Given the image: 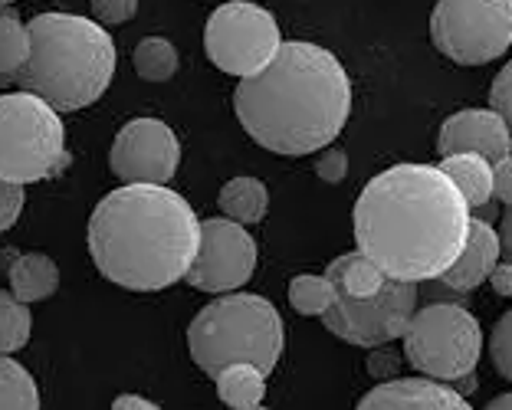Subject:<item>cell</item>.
Wrapping results in <instances>:
<instances>
[{
    "instance_id": "6da1fadb",
    "label": "cell",
    "mask_w": 512,
    "mask_h": 410,
    "mask_svg": "<svg viewBox=\"0 0 512 410\" xmlns=\"http://www.w3.org/2000/svg\"><path fill=\"white\" fill-rule=\"evenodd\" d=\"M467 233L470 204L457 184L430 164H394L358 194V253L388 279H440L463 253Z\"/></svg>"
},
{
    "instance_id": "7a4b0ae2",
    "label": "cell",
    "mask_w": 512,
    "mask_h": 410,
    "mask_svg": "<svg viewBox=\"0 0 512 410\" xmlns=\"http://www.w3.org/2000/svg\"><path fill=\"white\" fill-rule=\"evenodd\" d=\"M240 125L276 155H312L335 142L352 112V82L316 43H283L273 63L234 92Z\"/></svg>"
},
{
    "instance_id": "3957f363",
    "label": "cell",
    "mask_w": 512,
    "mask_h": 410,
    "mask_svg": "<svg viewBox=\"0 0 512 410\" xmlns=\"http://www.w3.org/2000/svg\"><path fill=\"white\" fill-rule=\"evenodd\" d=\"M89 253L99 273L132 292H158L188 276L201 220L165 184H125L89 217Z\"/></svg>"
},
{
    "instance_id": "277c9868",
    "label": "cell",
    "mask_w": 512,
    "mask_h": 410,
    "mask_svg": "<svg viewBox=\"0 0 512 410\" xmlns=\"http://www.w3.org/2000/svg\"><path fill=\"white\" fill-rule=\"evenodd\" d=\"M115 66L119 53L102 23L79 14H40L30 20V60L10 79L56 112H76L109 89Z\"/></svg>"
},
{
    "instance_id": "5b68a950",
    "label": "cell",
    "mask_w": 512,
    "mask_h": 410,
    "mask_svg": "<svg viewBox=\"0 0 512 410\" xmlns=\"http://www.w3.org/2000/svg\"><path fill=\"white\" fill-rule=\"evenodd\" d=\"M188 348L197 368L211 378L230 365H253L270 374L283 355V319L270 299L237 292L194 315Z\"/></svg>"
},
{
    "instance_id": "8992f818",
    "label": "cell",
    "mask_w": 512,
    "mask_h": 410,
    "mask_svg": "<svg viewBox=\"0 0 512 410\" xmlns=\"http://www.w3.org/2000/svg\"><path fill=\"white\" fill-rule=\"evenodd\" d=\"M66 168L60 112L33 92L0 96V178L33 184Z\"/></svg>"
},
{
    "instance_id": "52a82bcc",
    "label": "cell",
    "mask_w": 512,
    "mask_h": 410,
    "mask_svg": "<svg viewBox=\"0 0 512 410\" xmlns=\"http://www.w3.org/2000/svg\"><path fill=\"white\" fill-rule=\"evenodd\" d=\"M404 355L424 378L463 381L483 355V328L463 306L434 302L414 312L404 332Z\"/></svg>"
},
{
    "instance_id": "ba28073f",
    "label": "cell",
    "mask_w": 512,
    "mask_h": 410,
    "mask_svg": "<svg viewBox=\"0 0 512 410\" xmlns=\"http://www.w3.org/2000/svg\"><path fill=\"white\" fill-rule=\"evenodd\" d=\"M430 37L460 66L493 63L512 46V0H437Z\"/></svg>"
},
{
    "instance_id": "9c48e42d",
    "label": "cell",
    "mask_w": 512,
    "mask_h": 410,
    "mask_svg": "<svg viewBox=\"0 0 512 410\" xmlns=\"http://www.w3.org/2000/svg\"><path fill=\"white\" fill-rule=\"evenodd\" d=\"M279 23L266 7L234 0L220 4L204 27V50L211 63L237 79H250L279 53Z\"/></svg>"
},
{
    "instance_id": "30bf717a",
    "label": "cell",
    "mask_w": 512,
    "mask_h": 410,
    "mask_svg": "<svg viewBox=\"0 0 512 410\" xmlns=\"http://www.w3.org/2000/svg\"><path fill=\"white\" fill-rule=\"evenodd\" d=\"M414 312H417L414 283L388 279L384 289L371 299H352L345 292H335L332 309L322 315V322L332 335H339L348 345L378 348L394 342V338H404Z\"/></svg>"
},
{
    "instance_id": "8fae6325",
    "label": "cell",
    "mask_w": 512,
    "mask_h": 410,
    "mask_svg": "<svg viewBox=\"0 0 512 410\" xmlns=\"http://www.w3.org/2000/svg\"><path fill=\"white\" fill-rule=\"evenodd\" d=\"M256 269V243L243 224L230 217H214L201 224L194 263L188 269V283L201 292H230L250 283Z\"/></svg>"
},
{
    "instance_id": "7c38bea8",
    "label": "cell",
    "mask_w": 512,
    "mask_h": 410,
    "mask_svg": "<svg viewBox=\"0 0 512 410\" xmlns=\"http://www.w3.org/2000/svg\"><path fill=\"white\" fill-rule=\"evenodd\" d=\"M181 164V145L158 119H132L115 135L109 168L125 184H168Z\"/></svg>"
},
{
    "instance_id": "4fadbf2b",
    "label": "cell",
    "mask_w": 512,
    "mask_h": 410,
    "mask_svg": "<svg viewBox=\"0 0 512 410\" xmlns=\"http://www.w3.org/2000/svg\"><path fill=\"white\" fill-rule=\"evenodd\" d=\"M437 148L440 155L473 151V155H483L486 161L499 164L512 155V132L493 109H463L440 125Z\"/></svg>"
},
{
    "instance_id": "5bb4252c",
    "label": "cell",
    "mask_w": 512,
    "mask_h": 410,
    "mask_svg": "<svg viewBox=\"0 0 512 410\" xmlns=\"http://www.w3.org/2000/svg\"><path fill=\"white\" fill-rule=\"evenodd\" d=\"M355 410H473L463 394L434 378H398L368 391Z\"/></svg>"
},
{
    "instance_id": "9a60e30c",
    "label": "cell",
    "mask_w": 512,
    "mask_h": 410,
    "mask_svg": "<svg viewBox=\"0 0 512 410\" xmlns=\"http://www.w3.org/2000/svg\"><path fill=\"white\" fill-rule=\"evenodd\" d=\"M499 250H503V246H499V233L490 224H483V220H470L467 246H463V253L457 256V263L440 276V283L453 292H473L483 279H490L493 266L499 260Z\"/></svg>"
},
{
    "instance_id": "2e32d148",
    "label": "cell",
    "mask_w": 512,
    "mask_h": 410,
    "mask_svg": "<svg viewBox=\"0 0 512 410\" xmlns=\"http://www.w3.org/2000/svg\"><path fill=\"white\" fill-rule=\"evenodd\" d=\"M10 289L20 302H43L60 286V269L46 253H20L10 263Z\"/></svg>"
},
{
    "instance_id": "e0dca14e",
    "label": "cell",
    "mask_w": 512,
    "mask_h": 410,
    "mask_svg": "<svg viewBox=\"0 0 512 410\" xmlns=\"http://www.w3.org/2000/svg\"><path fill=\"white\" fill-rule=\"evenodd\" d=\"M325 279L335 286V292H345L352 299H371L378 296L388 283V276L368 260L365 253H345L339 260H332L325 269Z\"/></svg>"
},
{
    "instance_id": "ac0fdd59",
    "label": "cell",
    "mask_w": 512,
    "mask_h": 410,
    "mask_svg": "<svg viewBox=\"0 0 512 410\" xmlns=\"http://www.w3.org/2000/svg\"><path fill=\"white\" fill-rule=\"evenodd\" d=\"M440 171L457 184V191L470 207H483L493 197V161H486L483 155H473V151L444 155Z\"/></svg>"
},
{
    "instance_id": "d6986e66",
    "label": "cell",
    "mask_w": 512,
    "mask_h": 410,
    "mask_svg": "<svg viewBox=\"0 0 512 410\" xmlns=\"http://www.w3.org/2000/svg\"><path fill=\"white\" fill-rule=\"evenodd\" d=\"M270 207L266 184L256 178H234L220 187V210L237 224H260Z\"/></svg>"
},
{
    "instance_id": "ffe728a7",
    "label": "cell",
    "mask_w": 512,
    "mask_h": 410,
    "mask_svg": "<svg viewBox=\"0 0 512 410\" xmlns=\"http://www.w3.org/2000/svg\"><path fill=\"white\" fill-rule=\"evenodd\" d=\"M217 394L220 401L234 410H247V407H256L263 401L266 394V374L253 365H230L217 374Z\"/></svg>"
},
{
    "instance_id": "44dd1931",
    "label": "cell",
    "mask_w": 512,
    "mask_h": 410,
    "mask_svg": "<svg viewBox=\"0 0 512 410\" xmlns=\"http://www.w3.org/2000/svg\"><path fill=\"white\" fill-rule=\"evenodd\" d=\"M0 410H40L37 381L10 355H0Z\"/></svg>"
},
{
    "instance_id": "7402d4cb",
    "label": "cell",
    "mask_w": 512,
    "mask_h": 410,
    "mask_svg": "<svg viewBox=\"0 0 512 410\" xmlns=\"http://www.w3.org/2000/svg\"><path fill=\"white\" fill-rule=\"evenodd\" d=\"M132 63H135V73L148 79V82H165L178 73V50L161 40V37H145L142 43L135 46L132 53Z\"/></svg>"
},
{
    "instance_id": "603a6c76",
    "label": "cell",
    "mask_w": 512,
    "mask_h": 410,
    "mask_svg": "<svg viewBox=\"0 0 512 410\" xmlns=\"http://www.w3.org/2000/svg\"><path fill=\"white\" fill-rule=\"evenodd\" d=\"M30 342V312L14 292H0V355H14Z\"/></svg>"
},
{
    "instance_id": "cb8c5ba5",
    "label": "cell",
    "mask_w": 512,
    "mask_h": 410,
    "mask_svg": "<svg viewBox=\"0 0 512 410\" xmlns=\"http://www.w3.org/2000/svg\"><path fill=\"white\" fill-rule=\"evenodd\" d=\"M289 302L299 315H319L322 319L335 302V286L325 276H296L289 283Z\"/></svg>"
},
{
    "instance_id": "d4e9b609",
    "label": "cell",
    "mask_w": 512,
    "mask_h": 410,
    "mask_svg": "<svg viewBox=\"0 0 512 410\" xmlns=\"http://www.w3.org/2000/svg\"><path fill=\"white\" fill-rule=\"evenodd\" d=\"M30 60V27L14 14H0V76H14Z\"/></svg>"
},
{
    "instance_id": "484cf974",
    "label": "cell",
    "mask_w": 512,
    "mask_h": 410,
    "mask_svg": "<svg viewBox=\"0 0 512 410\" xmlns=\"http://www.w3.org/2000/svg\"><path fill=\"white\" fill-rule=\"evenodd\" d=\"M490 358L496 371L503 374L506 381H512V309L496 322L493 338H490Z\"/></svg>"
},
{
    "instance_id": "4316f807",
    "label": "cell",
    "mask_w": 512,
    "mask_h": 410,
    "mask_svg": "<svg viewBox=\"0 0 512 410\" xmlns=\"http://www.w3.org/2000/svg\"><path fill=\"white\" fill-rule=\"evenodd\" d=\"M23 201H27V194H23V184L0 178V233L10 230L20 220Z\"/></svg>"
},
{
    "instance_id": "83f0119b",
    "label": "cell",
    "mask_w": 512,
    "mask_h": 410,
    "mask_svg": "<svg viewBox=\"0 0 512 410\" xmlns=\"http://www.w3.org/2000/svg\"><path fill=\"white\" fill-rule=\"evenodd\" d=\"M490 105L493 112L509 125L512 132V63H506L499 69V76L493 79V89H490Z\"/></svg>"
},
{
    "instance_id": "f1b7e54d",
    "label": "cell",
    "mask_w": 512,
    "mask_h": 410,
    "mask_svg": "<svg viewBox=\"0 0 512 410\" xmlns=\"http://www.w3.org/2000/svg\"><path fill=\"white\" fill-rule=\"evenodd\" d=\"M138 10V0H92V17L102 27H119V23L132 20Z\"/></svg>"
},
{
    "instance_id": "f546056e",
    "label": "cell",
    "mask_w": 512,
    "mask_h": 410,
    "mask_svg": "<svg viewBox=\"0 0 512 410\" xmlns=\"http://www.w3.org/2000/svg\"><path fill=\"white\" fill-rule=\"evenodd\" d=\"M316 174L325 184H339L348 174V155H345V151H339V148L322 151L319 161H316Z\"/></svg>"
},
{
    "instance_id": "4dcf8cb0",
    "label": "cell",
    "mask_w": 512,
    "mask_h": 410,
    "mask_svg": "<svg viewBox=\"0 0 512 410\" xmlns=\"http://www.w3.org/2000/svg\"><path fill=\"white\" fill-rule=\"evenodd\" d=\"M493 194L506 207H512V155L503 158L499 164H493Z\"/></svg>"
},
{
    "instance_id": "1f68e13d",
    "label": "cell",
    "mask_w": 512,
    "mask_h": 410,
    "mask_svg": "<svg viewBox=\"0 0 512 410\" xmlns=\"http://www.w3.org/2000/svg\"><path fill=\"white\" fill-rule=\"evenodd\" d=\"M490 283L496 296H512V263H496L490 273Z\"/></svg>"
},
{
    "instance_id": "d6a6232c",
    "label": "cell",
    "mask_w": 512,
    "mask_h": 410,
    "mask_svg": "<svg viewBox=\"0 0 512 410\" xmlns=\"http://www.w3.org/2000/svg\"><path fill=\"white\" fill-rule=\"evenodd\" d=\"M112 410H161V407L145 401V397H138V394H122V397H115Z\"/></svg>"
},
{
    "instance_id": "836d02e7",
    "label": "cell",
    "mask_w": 512,
    "mask_h": 410,
    "mask_svg": "<svg viewBox=\"0 0 512 410\" xmlns=\"http://www.w3.org/2000/svg\"><path fill=\"white\" fill-rule=\"evenodd\" d=\"M499 246H503L506 260L512 263V207L503 214V230H499Z\"/></svg>"
},
{
    "instance_id": "e575fe53",
    "label": "cell",
    "mask_w": 512,
    "mask_h": 410,
    "mask_svg": "<svg viewBox=\"0 0 512 410\" xmlns=\"http://www.w3.org/2000/svg\"><path fill=\"white\" fill-rule=\"evenodd\" d=\"M486 410H512V394H499L496 401L486 404Z\"/></svg>"
},
{
    "instance_id": "d590c367",
    "label": "cell",
    "mask_w": 512,
    "mask_h": 410,
    "mask_svg": "<svg viewBox=\"0 0 512 410\" xmlns=\"http://www.w3.org/2000/svg\"><path fill=\"white\" fill-rule=\"evenodd\" d=\"M247 410H266L263 404H256V407H247Z\"/></svg>"
},
{
    "instance_id": "8d00e7d4",
    "label": "cell",
    "mask_w": 512,
    "mask_h": 410,
    "mask_svg": "<svg viewBox=\"0 0 512 410\" xmlns=\"http://www.w3.org/2000/svg\"><path fill=\"white\" fill-rule=\"evenodd\" d=\"M4 4H10V0H0V7H4Z\"/></svg>"
}]
</instances>
